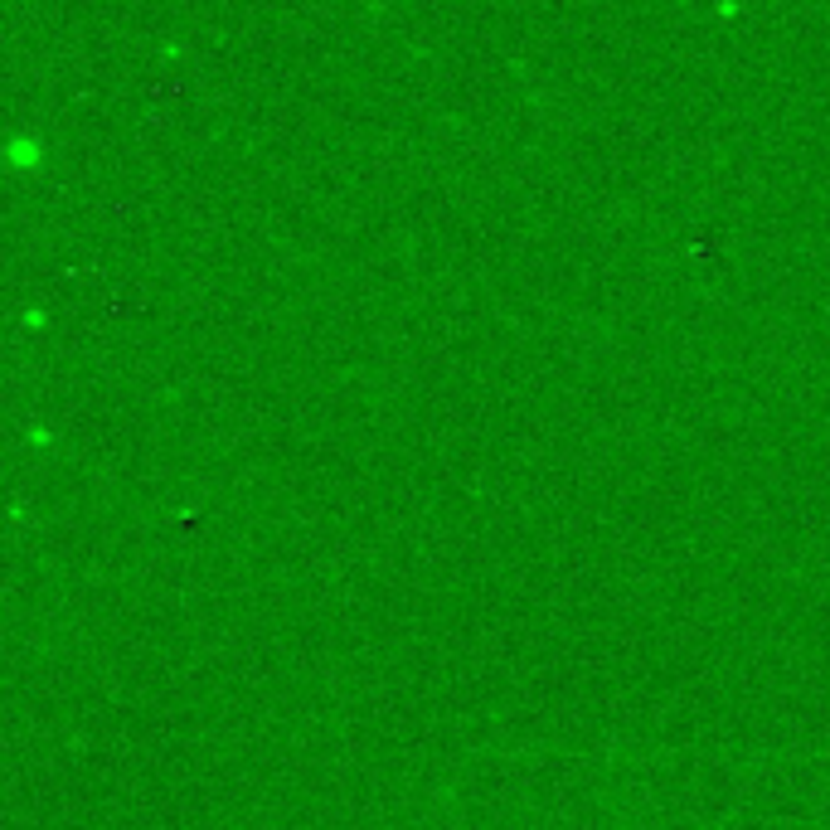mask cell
Here are the masks:
<instances>
[{
	"label": "cell",
	"mask_w": 830,
	"mask_h": 830,
	"mask_svg": "<svg viewBox=\"0 0 830 830\" xmlns=\"http://www.w3.org/2000/svg\"><path fill=\"white\" fill-rule=\"evenodd\" d=\"M0 161H5V170H15V175H39L44 161H49V141L39 132H10L5 146H0Z\"/></svg>",
	"instance_id": "6da1fadb"
},
{
	"label": "cell",
	"mask_w": 830,
	"mask_h": 830,
	"mask_svg": "<svg viewBox=\"0 0 830 830\" xmlns=\"http://www.w3.org/2000/svg\"><path fill=\"white\" fill-rule=\"evenodd\" d=\"M20 331H49V311H39V306H25L20 311Z\"/></svg>",
	"instance_id": "7a4b0ae2"
},
{
	"label": "cell",
	"mask_w": 830,
	"mask_h": 830,
	"mask_svg": "<svg viewBox=\"0 0 830 830\" xmlns=\"http://www.w3.org/2000/svg\"><path fill=\"white\" fill-rule=\"evenodd\" d=\"M25 442H30L34 452H49V447H54L59 437H54V428H39V423H34V428L25 432Z\"/></svg>",
	"instance_id": "3957f363"
},
{
	"label": "cell",
	"mask_w": 830,
	"mask_h": 830,
	"mask_svg": "<svg viewBox=\"0 0 830 830\" xmlns=\"http://www.w3.org/2000/svg\"><path fill=\"white\" fill-rule=\"evenodd\" d=\"M738 15H743V5H733V0L714 5V20H738Z\"/></svg>",
	"instance_id": "277c9868"
}]
</instances>
